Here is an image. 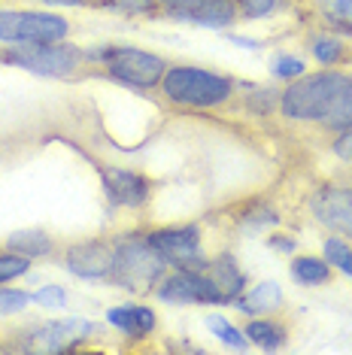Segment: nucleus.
<instances>
[{
	"label": "nucleus",
	"mask_w": 352,
	"mask_h": 355,
	"mask_svg": "<svg viewBox=\"0 0 352 355\" xmlns=\"http://www.w3.org/2000/svg\"><path fill=\"white\" fill-rule=\"evenodd\" d=\"M279 116L285 122L316 125L328 134H340L352 125V73L319 70L292 79L279 92Z\"/></svg>",
	"instance_id": "1"
},
{
	"label": "nucleus",
	"mask_w": 352,
	"mask_h": 355,
	"mask_svg": "<svg viewBox=\"0 0 352 355\" xmlns=\"http://www.w3.org/2000/svg\"><path fill=\"white\" fill-rule=\"evenodd\" d=\"M113 270H109L107 279L116 288H125V292L134 295H149L167 273V261L152 249L146 234H125V237L113 240Z\"/></svg>",
	"instance_id": "2"
},
{
	"label": "nucleus",
	"mask_w": 352,
	"mask_h": 355,
	"mask_svg": "<svg viewBox=\"0 0 352 355\" xmlns=\"http://www.w3.org/2000/svg\"><path fill=\"white\" fill-rule=\"evenodd\" d=\"M158 88L170 103L191 110H213L234 98V79L201 67H167Z\"/></svg>",
	"instance_id": "3"
},
{
	"label": "nucleus",
	"mask_w": 352,
	"mask_h": 355,
	"mask_svg": "<svg viewBox=\"0 0 352 355\" xmlns=\"http://www.w3.org/2000/svg\"><path fill=\"white\" fill-rule=\"evenodd\" d=\"M0 61L15 64L37 76H73L85 61V52L73 43H10L0 52Z\"/></svg>",
	"instance_id": "4"
},
{
	"label": "nucleus",
	"mask_w": 352,
	"mask_h": 355,
	"mask_svg": "<svg viewBox=\"0 0 352 355\" xmlns=\"http://www.w3.org/2000/svg\"><path fill=\"white\" fill-rule=\"evenodd\" d=\"M107 67V76L116 79L118 85L127 88H158L167 73V64L161 55H152L143 49H131V46H107V49L94 52Z\"/></svg>",
	"instance_id": "5"
},
{
	"label": "nucleus",
	"mask_w": 352,
	"mask_h": 355,
	"mask_svg": "<svg viewBox=\"0 0 352 355\" xmlns=\"http://www.w3.org/2000/svg\"><path fill=\"white\" fill-rule=\"evenodd\" d=\"M70 21L55 12L0 10V40L3 43H58L67 40Z\"/></svg>",
	"instance_id": "6"
},
{
	"label": "nucleus",
	"mask_w": 352,
	"mask_h": 355,
	"mask_svg": "<svg viewBox=\"0 0 352 355\" xmlns=\"http://www.w3.org/2000/svg\"><path fill=\"white\" fill-rule=\"evenodd\" d=\"M146 240L170 268L179 270H206L210 258L201 246V228L197 225H170V228H152L146 231Z\"/></svg>",
	"instance_id": "7"
},
{
	"label": "nucleus",
	"mask_w": 352,
	"mask_h": 355,
	"mask_svg": "<svg viewBox=\"0 0 352 355\" xmlns=\"http://www.w3.org/2000/svg\"><path fill=\"white\" fill-rule=\"evenodd\" d=\"M155 295L164 304H228L219 286L210 279L206 270H179L173 268L164 273L155 286Z\"/></svg>",
	"instance_id": "8"
},
{
	"label": "nucleus",
	"mask_w": 352,
	"mask_h": 355,
	"mask_svg": "<svg viewBox=\"0 0 352 355\" xmlns=\"http://www.w3.org/2000/svg\"><path fill=\"white\" fill-rule=\"evenodd\" d=\"M310 213L322 228L352 240V189L346 185H322L310 198Z\"/></svg>",
	"instance_id": "9"
},
{
	"label": "nucleus",
	"mask_w": 352,
	"mask_h": 355,
	"mask_svg": "<svg viewBox=\"0 0 352 355\" xmlns=\"http://www.w3.org/2000/svg\"><path fill=\"white\" fill-rule=\"evenodd\" d=\"M98 325L85 319H58V322H43V325H30L25 334V346L21 349L34 352H64L82 337L94 334Z\"/></svg>",
	"instance_id": "10"
},
{
	"label": "nucleus",
	"mask_w": 352,
	"mask_h": 355,
	"mask_svg": "<svg viewBox=\"0 0 352 355\" xmlns=\"http://www.w3.org/2000/svg\"><path fill=\"white\" fill-rule=\"evenodd\" d=\"M113 255L116 246L113 240H82V243L67 246L64 252V268H67L73 277L82 279H107L109 270H113Z\"/></svg>",
	"instance_id": "11"
},
{
	"label": "nucleus",
	"mask_w": 352,
	"mask_h": 355,
	"mask_svg": "<svg viewBox=\"0 0 352 355\" xmlns=\"http://www.w3.org/2000/svg\"><path fill=\"white\" fill-rule=\"evenodd\" d=\"M167 15L176 21H191V25L215 28V31H225L228 25L240 21L237 0H188L186 6H179V10Z\"/></svg>",
	"instance_id": "12"
},
{
	"label": "nucleus",
	"mask_w": 352,
	"mask_h": 355,
	"mask_svg": "<svg viewBox=\"0 0 352 355\" xmlns=\"http://www.w3.org/2000/svg\"><path fill=\"white\" fill-rule=\"evenodd\" d=\"M103 191L116 207H140L149 198V180L125 167H100Z\"/></svg>",
	"instance_id": "13"
},
{
	"label": "nucleus",
	"mask_w": 352,
	"mask_h": 355,
	"mask_svg": "<svg viewBox=\"0 0 352 355\" xmlns=\"http://www.w3.org/2000/svg\"><path fill=\"white\" fill-rule=\"evenodd\" d=\"M206 273H210V279L219 286V292L225 295L228 304H234L240 295L246 292V273L240 270V264L234 261V255L222 252L206 261Z\"/></svg>",
	"instance_id": "14"
},
{
	"label": "nucleus",
	"mask_w": 352,
	"mask_h": 355,
	"mask_svg": "<svg viewBox=\"0 0 352 355\" xmlns=\"http://www.w3.org/2000/svg\"><path fill=\"white\" fill-rule=\"evenodd\" d=\"M109 325H116L122 334H134V337H146L155 331L158 325V316L152 306H143V304H122V306H113L107 313Z\"/></svg>",
	"instance_id": "15"
},
{
	"label": "nucleus",
	"mask_w": 352,
	"mask_h": 355,
	"mask_svg": "<svg viewBox=\"0 0 352 355\" xmlns=\"http://www.w3.org/2000/svg\"><path fill=\"white\" fill-rule=\"evenodd\" d=\"M283 288H279V282H274V279H264V282H258V286L252 288L249 295H240L237 301H234V306L243 316H258V313H276L279 306H283Z\"/></svg>",
	"instance_id": "16"
},
{
	"label": "nucleus",
	"mask_w": 352,
	"mask_h": 355,
	"mask_svg": "<svg viewBox=\"0 0 352 355\" xmlns=\"http://www.w3.org/2000/svg\"><path fill=\"white\" fill-rule=\"evenodd\" d=\"M6 249L28 258H46L55 252V237H49L46 231L39 228H25V231H12L6 237Z\"/></svg>",
	"instance_id": "17"
},
{
	"label": "nucleus",
	"mask_w": 352,
	"mask_h": 355,
	"mask_svg": "<svg viewBox=\"0 0 352 355\" xmlns=\"http://www.w3.org/2000/svg\"><path fill=\"white\" fill-rule=\"evenodd\" d=\"M313 10L328 31L352 37V0H313Z\"/></svg>",
	"instance_id": "18"
},
{
	"label": "nucleus",
	"mask_w": 352,
	"mask_h": 355,
	"mask_svg": "<svg viewBox=\"0 0 352 355\" xmlns=\"http://www.w3.org/2000/svg\"><path fill=\"white\" fill-rule=\"evenodd\" d=\"M243 334L249 337L252 343H258L261 349H283L285 337H289V328L276 319H252V322H246Z\"/></svg>",
	"instance_id": "19"
},
{
	"label": "nucleus",
	"mask_w": 352,
	"mask_h": 355,
	"mask_svg": "<svg viewBox=\"0 0 352 355\" xmlns=\"http://www.w3.org/2000/svg\"><path fill=\"white\" fill-rule=\"evenodd\" d=\"M292 277L301 282V286H325L331 282V264L319 255H294L292 258Z\"/></svg>",
	"instance_id": "20"
},
{
	"label": "nucleus",
	"mask_w": 352,
	"mask_h": 355,
	"mask_svg": "<svg viewBox=\"0 0 352 355\" xmlns=\"http://www.w3.org/2000/svg\"><path fill=\"white\" fill-rule=\"evenodd\" d=\"M310 52H313V58L319 64H325V67H337L349 58V46L343 43L340 37H328V34H313L307 40Z\"/></svg>",
	"instance_id": "21"
},
{
	"label": "nucleus",
	"mask_w": 352,
	"mask_h": 355,
	"mask_svg": "<svg viewBox=\"0 0 352 355\" xmlns=\"http://www.w3.org/2000/svg\"><path fill=\"white\" fill-rule=\"evenodd\" d=\"M94 6H107V10L125 12V15H161L158 0H94Z\"/></svg>",
	"instance_id": "22"
},
{
	"label": "nucleus",
	"mask_w": 352,
	"mask_h": 355,
	"mask_svg": "<svg viewBox=\"0 0 352 355\" xmlns=\"http://www.w3.org/2000/svg\"><path fill=\"white\" fill-rule=\"evenodd\" d=\"M325 261L331 264V268L343 270L346 277H352V246L346 243V240L328 237V240H325Z\"/></svg>",
	"instance_id": "23"
},
{
	"label": "nucleus",
	"mask_w": 352,
	"mask_h": 355,
	"mask_svg": "<svg viewBox=\"0 0 352 355\" xmlns=\"http://www.w3.org/2000/svg\"><path fill=\"white\" fill-rule=\"evenodd\" d=\"M30 261H34V258L19 255V252H12V249H3V252H0V286L10 282V279L25 277V273L30 270Z\"/></svg>",
	"instance_id": "24"
},
{
	"label": "nucleus",
	"mask_w": 352,
	"mask_h": 355,
	"mask_svg": "<svg viewBox=\"0 0 352 355\" xmlns=\"http://www.w3.org/2000/svg\"><path fill=\"white\" fill-rule=\"evenodd\" d=\"M206 328H210L222 343L234 346V349H246V343H249V337H246L243 331H237L225 316H210V319H206Z\"/></svg>",
	"instance_id": "25"
},
{
	"label": "nucleus",
	"mask_w": 352,
	"mask_h": 355,
	"mask_svg": "<svg viewBox=\"0 0 352 355\" xmlns=\"http://www.w3.org/2000/svg\"><path fill=\"white\" fill-rule=\"evenodd\" d=\"M28 304H34V295L30 292H21V288H0V316L21 313Z\"/></svg>",
	"instance_id": "26"
},
{
	"label": "nucleus",
	"mask_w": 352,
	"mask_h": 355,
	"mask_svg": "<svg viewBox=\"0 0 352 355\" xmlns=\"http://www.w3.org/2000/svg\"><path fill=\"white\" fill-rule=\"evenodd\" d=\"M283 6V0H237V10L240 19H264V15L276 12Z\"/></svg>",
	"instance_id": "27"
},
{
	"label": "nucleus",
	"mask_w": 352,
	"mask_h": 355,
	"mask_svg": "<svg viewBox=\"0 0 352 355\" xmlns=\"http://www.w3.org/2000/svg\"><path fill=\"white\" fill-rule=\"evenodd\" d=\"M270 73L276 79H298V76H303V61L298 55H276V58L270 61Z\"/></svg>",
	"instance_id": "28"
},
{
	"label": "nucleus",
	"mask_w": 352,
	"mask_h": 355,
	"mask_svg": "<svg viewBox=\"0 0 352 355\" xmlns=\"http://www.w3.org/2000/svg\"><path fill=\"white\" fill-rule=\"evenodd\" d=\"M34 304H43L49 306V310H55V306H64L67 304V295H64L61 286H43L39 292L34 295Z\"/></svg>",
	"instance_id": "29"
},
{
	"label": "nucleus",
	"mask_w": 352,
	"mask_h": 355,
	"mask_svg": "<svg viewBox=\"0 0 352 355\" xmlns=\"http://www.w3.org/2000/svg\"><path fill=\"white\" fill-rule=\"evenodd\" d=\"M331 149H334V155H337L343 164H352V125L343 128L340 134H334Z\"/></svg>",
	"instance_id": "30"
},
{
	"label": "nucleus",
	"mask_w": 352,
	"mask_h": 355,
	"mask_svg": "<svg viewBox=\"0 0 352 355\" xmlns=\"http://www.w3.org/2000/svg\"><path fill=\"white\" fill-rule=\"evenodd\" d=\"M267 243L274 249H283V252H292V249H294V240L285 237V234H274V237H267Z\"/></svg>",
	"instance_id": "31"
},
{
	"label": "nucleus",
	"mask_w": 352,
	"mask_h": 355,
	"mask_svg": "<svg viewBox=\"0 0 352 355\" xmlns=\"http://www.w3.org/2000/svg\"><path fill=\"white\" fill-rule=\"evenodd\" d=\"M228 43H237V46H243V49H261L258 40H246V37H234V34H228Z\"/></svg>",
	"instance_id": "32"
},
{
	"label": "nucleus",
	"mask_w": 352,
	"mask_h": 355,
	"mask_svg": "<svg viewBox=\"0 0 352 355\" xmlns=\"http://www.w3.org/2000/svg\"><path fill=\"white\" fill-rule=\"evenodd\" d=\"M186 3H188V0H158V6H161V15L179 10V6H186Z\"/></svg>",
	"instance_id": "33"
},
{
	"label": "nucleus",
	"mask_w": 352,
	"mask_h": 355,
	"mask_svg": "<svg viewBox=\"0 0 352 355\" xmlns=\"http://www.w3.org/2000/svg\"><path fill=\"white\" fill-rule=\"evenodd\" d=\"M39 3H52V6H88V0H39Z\"/></svg>",
	"instance_id": "34"
},
{
	"label": "nucleus",
	"mask_w": 352,
	"mask_h": 355,
	"mask_svg": "<svg viewBox=\"0 0 352 355\" xmlns=\"http://www.w3.org/2000/svg\"><path fill=\"white\" fill-rule=\"evenodd\" d=\"M88 6H94V0H88Z\"/></svg>",
	"instance_id": "35"
}]
</instances>
